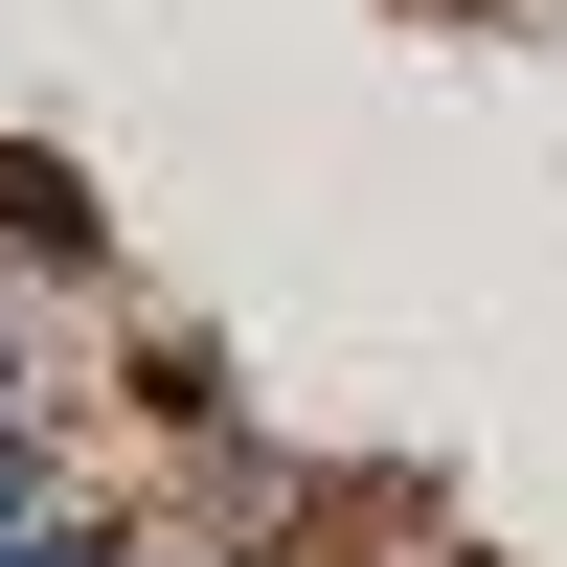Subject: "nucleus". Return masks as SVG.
Returning a JSON list of instances; mask_svg holds the SVG:
<instances>
[{
	"label": "nucleus",
	"instance_id": "obj_1",
	"mask_svg": "<svg viewBox=\"0 0 567 567\" xmlns=\"http://www.w3.org/2000/svg\"><path fill=\"white\" fill-rule=\"evenodd\" d=\"M0 567H159V545H136V523H114V499H45V523H23V545H0Z\"/></svg>",
	"mask_w": 567,
	"mask_h": 567
},
{
	"label": "nucleus",
	"instance_id": "obj_2",
	"mask_svg": "<svg viewBox=\"0 0 567 567\" xmlns=\"http://www.w3.org/2000/svg\"><path fill=\"white\" fill-rule=\"evenodd\" d=\"M45 499H69V454H45V432H0V545H23Z\"/></svg>",
	"mask_w": 567,
	"mask_h": 567
},
{
	"label": "nucleus",
	"instance_id": "obj_3",
	"mask_svg": "<svg viewBox=\"0 0 567 567\" xmlns=\"http://www.w3.org/2000/svg\"><path fill=\"white\" fill-rule=\"evenodd\" d=\"M159 567H205V545H159Z\"/></svg>",
	"mask_w": 567,
	"mask_h": 567
}]
</instances>
